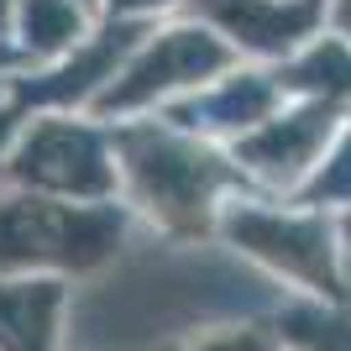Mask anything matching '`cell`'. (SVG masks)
<instances>
[{
    "instance_id": "obj_1",
    "label": "cell",
    "mask_w": 351,
    "mask_h": 351,
    "mask_svg": "<svg viewBox=\"0 0 351 351\" xmlns=\"http://www.w3.org/2000/svg\"><path fill=\"white\" fill-rule=\"evenodd\" d=\"M205 162H210L205 152L178 147V142H147V152H132V168H136V178H142V194L158 199L162 210H184V205H194V199H205V189H210V168Z\"/></svg>"
},
{
    "instance_id": "obj_2",
    "label": "cell",
    "mask_w": 351,
    "mask_h": 351,
    "mask_svg": "<svg viewBox=\"0 0 351 351\" xmlns=\"http://www.w3.org/2000/svg\"><path fill=\"white\" fill-rule=\"evenodd\" d=\"M205 11L236 32V43L252 47H289L309 27V5H278V0H205Z\"/></svg>"
},
{
    "instance_id": "obj_3",
    "label": "cell",
    "mask_w": 351,
    "mask_h": 351,
    "mask_svg": "<svg viewBox=\"0 0 351 351\" xmlns=\"http://www.w3.org/2000/svg\"><path fill=\"white\" fill-rule=\"evenodd\" d=\"M341 27L351 32V0H346V5H341Z\"/></svg>"
}]
</instances>
